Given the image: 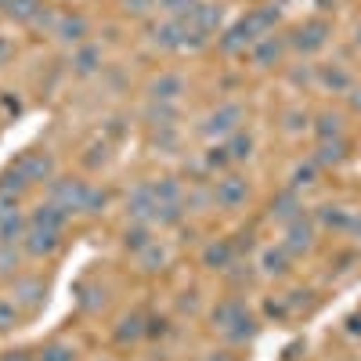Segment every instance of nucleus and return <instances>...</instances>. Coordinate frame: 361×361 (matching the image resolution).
Here are the masks:
<instances>
[{"mask_svg": "<svg viewBox=\"0 0 361 361\" xmlns=\"http://www.w3.org/2000/svg\"><path fill=\"white\" fill-rule=\"evenodd\" d=\"M275 22H279V8H275V4H264V8L250 11L246 18H238V22L228 29V33L221 37V51L235 54V51H246V47H253L260 37L275 33Z\"/></svg>", "mask_w": 361, "mask_h": 361, "instance_id": "obj_1", "label": "nucleus"}, {"mask_svg": "<svg viewBox=\"0 0 361 361\" xmlns=\"http://www.w3.org/2000/svg\"><path fill=\"white\" fill-rule=\"evenodd\" d=\"M209 318H214V325L221 329L228 340H235V343L253 336V314L246 311L243 300H221V304L209 311Z\"/></svg>", "mask_w": 361, "mask_h": 361, "instance_id": "obj_2", "label": "nucleus"}, {"mask_svg": "<svg viewBox=\"0 0 361 361\" xmlns=\"http://www.w3.org/2000/svg\"><path fill=\"white\" fill-rule=\"evenodd\" d=\"M243 123H246V109L238 105V102H224V105H217L214 112H209L206 119H202V127H199V134L202 137H209V141H217V137H231L235 130H243Z\"/></svg>", "mask_w": 361, "mask_h": 361, "instance_id": "obj_3", "label": "nucleus"}, {"mask_svg": "<svg viewBox=\"0 0 361 361\" xmlns=\"http://www.w3.org/2000/svg\"><path fill=\"white\" fill-rule=\"evenodd\" d=\"M87 192H90V185H87V180H80V177H54L51 185H47V199L54 206H62L69 217L73 214H83Z\"/></svg>", "mask_w": 361, "mask_h": 361, "instance_id": "obj_4", "label": "nucleus"}, {"mask_svg": "<svg viewBox=\"0 0 361 361\" xmlns=\"http://www.w3.org/2000/svg\"><path fill=\"white\" fill-rule=\"evenodd\" d=\"M58 246H62V231H54V228H44V224H33V221H29V228H25V235H22V253H25V257L44 260V257L58 253Z\"/></svg>", "mask_w": 361, "mask_h": 361, "instance_id": "obj_5", "label": "nucleus"}, {"mask_svg": "<svg viewBox=\"0 0 361 361\" xmlns=\"http://www.w3.org/2000/svg\"><path fill=\"white\" fill-rule=\"evenodd\" d=\"M11 300L22 307V311H40L47 304V282L40 275H18L11 279Z\"/></svg>", "mask_w": 361, "mask_h": 361, "instance_id": "obj_6", "label": "nucleus"}, {"mask_svg": "<svg viewBox=\"0 0 361 361\" xmlns=\"http://www.w3.org/2000/svg\"><path fill=\"white\" fill-rule=\"evenodd\" d=\"M156 188H152V180H145V185H137L134 192H127V221L130 224H152L156 217Z\"/></svg>", "mask_w": 361, "mask_h": 361, "instance_id": "obj_7", "label": "nucleus"}, {"mask_svg": "<svg viewBox=\"0 0 361 361\" xmlns=\"http://www.w3.org/2000/svg\"><path fill=\"white\" fill-rule=\"evenodd\" d=\"M15 163L29 177V185H51L54 180V156L47 152V148H29V152H22Z\"/></svg>", "mask_w": 361, "mask_h": 361, "instance_id": "obj_8", "label": "nucleus"}, {"mask_svg": "<svg viewBox=\"0 0 361 361\" xmlns=\"http://www.w3.org/2000/svg\"><path fill=\"white\" fill-rule=\"evenodd\" d=\"M250 199V180L238 177V173H224L221 180H214V202L224 206V209H238L246 206Z\"/></svg>", "mask_w": 361, "mask_h": 361, "instance_id": "obj_9", "label": "nucleus"}, {"mask_svg": "<svg viewBox=\"0 0 361 361\" xmlns=\"http://www.w3.org/2000/svg\"><path fill=\"white\" fill-rule=\"evenodd\" d=\"M87 18L80 15V11H58V18H54V29H51V37H58L62 44H73V47H80V44H87Z\"/></svg>", "mask_w": 361, "mask_h": 361, "instance_id": "obj_10", "label": "nucleus"}, {"mask_svg": "<svg viewBox=\"0 0 361 361\" xmlns=\"http://www.w3.org/2000/svg\"><path fill=\"white\" fill-rule=\"evenodd\" d=\"M185 37H188L185 18H163L159 25H152V44L159 51H185Z\"/></svg>", "mask_w": 361, "mask_h": 361, "instance_id": "obj_11", "label": "nucleus"}, {"mask_svg": "<svg viewBox=\"0 0 361 361\" xmlns=\"http://www.w3.org/2000/svg\"><path fill=\"white\" fill-rule=\"evenodd\" d=\"M329 22H322V18H311V22H304L293 33V47L296 51H304V54H311V51H322L325 47V40H329Z\"/></svg>", "mask_w": 361, "mask_h": 361, "instance_id": "obj_12", "label": "nucleus"}, {"mask_svg": "<svg viewBox=\"0 0 361 361\" xmlns=\"http://www.w3.org/2000/svg\"><path fill=\"white\" fill-rule=\"evenodd\" d=\"M188 29H195L199 37L209 40V33H217V25H221V4H209V0H199V4L185 15Z\"/></svg>", "mask_w": 361, "mask_h": 361, "instance_id": "obj_13", "label": "nucleus"}, {"mask_svg": "<svg viewBox=\"0 0 361 361\" xmlns=\"http://www.w3.org/2000/svg\"><path fill=\"white\" fill-rule=\"evenodd\" d=\"M185 94V76L180 73H159L148 83V102H177Z\"/></svg>", "mask_w": 361, "mask_h": 361, "instance_id": "obj_14", "label": "nucleus"}, {"mask_svg": "<svg viewBox=\"0 0 361 361\" xmlns=\"http://www.w3.org/2000/svg\"><path fill=\"white\" fill-rule=\"evenodd\" d=\"M282 51H286V40L275 37V33H267V37H260V40L250 47V58H253V66L267 69V66H275L279 58H282Z\"/></svg>", "mask_w": 361, "mask_h": 361, "instance_id": "obj_15", "label": "nucleus"}, {"mask_svg": "<svg viewBox=\"0 0 361 361\" xmlns=\"http://www.w3.org/2000/svg\"><path fill=\"white\" fill-rule=\"evenodd\" d=\"M69 69L76 76H94L102 69V47L98 44H80L73 51V58H69Z\"/></svg>", "mask_w": 361, "mask_h": 361, "instance_id": "obj_16", "label": "nucleus"}, {"mask_svg": "<svg viewBox=\"0 0 361 361\" xmlns=\"http://www.w3.org/2000/svg\"><path fill=\"white\" fill-rule=\"evenodd\" d=\"M289 253H307L314 246V228L304 221V217H296L286 224V243H282Z\"/></svg>", "mask_w": 361, "mask_h": 361, "instance_id": "obj_17", "label": "nucleus"}, {"mask_svg": "<svg viewBox=\"0 0 361 361\" xmlns=\"http://www.w3.org/2000/svg\"><path fill=\"white\" fill-rule=\"evenodd\" d=\"M231 264H235V246L228 238H217V243H209L202 250V267H209V271H228Z\"/></svg>", "mask_w": 361, "mask_h": 361, "instance_id": "obj_18", "label": "nucleus"}, {"mask_svg": "<svg viewBox=\"0 0 361 361\" xmlns=\"http://www.w3.org/2000/svg\"><path fill=\"white\" fill-rule=\"evenodd\" d=\"M29 221H33V224H44V228H54V231H66L69 214H66L62 206H54V202L47 199V202H37L33 209H29Z\"/></svg>", "mask_w": 361, "mask_h": 361, "instance_id": "obj_19", "label": "nucleus"}, {"mask_svg": "<svg viewBox=\"0 0 361 361\" xmlns=\"http://www.w3.org/2000/svg\"><path fill=\"white\" fill-rule=\"evenodd\" d=\"M177 116H180V112H177L173 102H148V109H145L148 127H159V130H173Z\"/></svg>", "mask_w": 361, "mask_h": 361, "instance_id": "obj_20", "label": "nucleus"}, {"mask_svg": "<svg viewBox=\"0 0 361 361\" xmlns=\"http://www.w3.org/2000/svg\"><path fill=\"white\" fill-rule=\"evenodd\" d=\"M141 336H148V325H145L141 314H123V318H119V329H116L119 343H137Z\"/></svg>", "mask_w": 361, "mask_h": 361, "instance_id": "obj_21", "label": "nucleus"}, {"mask_svg": "<svg viewBox=\"0 0 361 361\" xmlns=\"http://www.w3.org/2000/svg\"><path fill=\"white\" fill-rule=\"evenodd\" d=\"M343 156H347V141H343V137H325V141H318L314 163H318V166H329V163H343Z\"/></svg>", "mask_w": 361, "mask_h": 361, "instance_id": "obj_22", "label": "nucleus"}, {"mask_svg": "<svg viewBox=\"0 0 361 361\" xmlns=\"http://www.w3.org/2000/svg\"><path fill=\"white\" fill-rule=\"evenodd\" d=\"M22 243H0V279H18Z\"/></svg>", "mask_w": 361, "mask_h": 361, "instance_id": "obj_23", "label": "nucleus"}, {"mask_svg": "<svg viewBox=\"0 0 361 361\" xmlns=\"http://www.w3.org/2000/svg\"><path fill=\"white\" fill-rule=\"evenodd\" d=\"M134 257H137V267H141V271H163V267H166V260H170L166 246H159V243H148V246H145V250H137Z\"/></svg>", "mask_w": 361, "mask_h": 361, "instance_id": "obj_24", "label": "nucleus"}, {"mask_svg": "<svg viewBox=\"0 0 361 361\" xmlns=\"http://www.w3.org/2000/svg\"><path fill=\"white\" fill-rule=\"evenodd\" d=\"M47 4H40V0H11L8 4V18H15V22H25V25H33L37 18H40V11H44Z\"/></svg>", "mask_w": 361, "mask_h": 361, "instance_id": "obj_25", "label": "nucleus"}, {"mask_svg": "<svg viewBox=\"0 0 361 361\" xmlns=\"http://www.w3.org/2000/svg\"><path fill=\"white\" fill-rule=\"evenodd\" d=\"M271 217H279V221H296V217H304L300 214V199H296V192L289 188V192H282L275 202H271Z\"/></svg>", "mask_w": 361, "mask_h": 361, "instance_id": "obj_26", "label": "nucleus"}, {"mask_svg": "<svg viewBox=\"0 0 361 361\" xmlns=\"http://www.w3.org/2000/svg\"><path fill=\"white\" fill-rule=\"evenodd\" d=\"M289 250L286 246H271V250H264V257H260V267L267 271V275H286L289 271Z\"/></svg>", "mask_w": 361, "mask_h": 361, "instance_id": "obj_27", "label": "nucleus"}, {"mask_svg": "<svg viewBox=\"0 0 361 361\" xmlns=\"http://www.w3.org/2000/svg\"><path fill=\"white\" fill-rule=\"evenodd\" d=\"M0 188H4V192H11V195H18V199H22V195H25L29 188H33V185H29V177L22 173V166H18V163H11V166H8L4 173H0Z\"/></svg>", "mask_w": 361, "mask_h": 361, "instance_id": "obj_28", "label": "nucleus"}, {"mask_svg": "<svg viewBox=\"0 0 361 361\" xmlns=\"http://www.w3.org/2000/svg\"><path fill=\"white\" fill-rule=\"evenodd\" d=\"M224 148H228L231 163H243V159H250V156H253V137H250L246 130H235V134L224 141Z\"/></svg>", "mask_w": 361, "mask_h": 361, "instance_id": "obj_29", "label": "nucleus"}, {"mask_svg": "<svg viewBox=\"0 0 361 361\" xmlns=\"http://www.w3.org/2000/svg\"><path fill=\"white\" fill-rule=\"evenodd\" d=\"M18 325H22V307L15 304V300L0 296V336H4V333H15Z\"/></svg>", "mask_w": 361, "mask_h": 361, "instance_id": "obj_30", "label": "nucleus"}, {"mask_svg": "<svg viewBox=\"0 0 361 361\" xmlns=\"http://www.w3.org/2000/svg\"><path fill=\"white\" fill-rule=\"evenodd\" d=\"M152 188H156L159 202H185V192H180L177 177H159V180H152Z\"/></svg>", "mask_w": 361, "mask_h": 361, "instance_id": "obj_31", "label": "nucleus"}, {"mask_svg": "<svg viewBox=\"0 0 361 361\" xmlns=\"http://www.w3.org/2000/svg\"><path fill=\"white\" fill-rule=\"evenodd\" d=\"M25 228H29V217H22V214L8 217L4 224H0V243H22Z\"/></svg>", "mask_w": 361, "mask_h": 361, "instance_id": "obj_32", "label": "nucleus"}, {"mask_svg": "<svg viewBox=\"0 0 361 361\" xmlns=\"http://www.w3.org/2000/svg\"><path fill=\"white\" fill-rule=\"evenodd\" d=\"M148 243H156L152 231H148V224H130V228H127V235H123V246H127V250H134V253H137V250H145Z\"/></svg>", "mask_w": 361, "mask_h": 361, "instance_id": "obj_33", "label": "nucleus"}, {"mask_svg": "<svg viewBox=\"0 0 361 361\" xmlns=\"http://www.w3.org/2000/svg\"><path fill=\"white\" fill-rule=\"evenodd\" d=\"M37 361H76V347H73V343H62V340H54V343H47V347L40 350Z\"/></svg>", "mask_w": 361, "mask_h": 361, "instance_id": "obj_34", "label": "nucleus"}, {"mask_svg": "<svg viewBox=\"0 0 361 361\" xmlns=\"http://www.w3.org/2000/svg\"><path fill=\"white\" fill-rule=\"evenodd\" d=\"M199 0H156V8L166 15V18H185Z\"/></svg>", "mask_w": 361, "mask_h": 361, "instance_id": "obj_35", "label": "nucleus"}, {"mask_svg": "<svg viewBox=\"0 0 361 361\" xmlns=\"http://www.w3.org/2000/svg\"><path fill=\"white\" fill-rule=\"evenodd\" d=\"M318 137H322V141H325V137H343V119L333 116V112L318 116Z\"/></svg>", "mask_w": 361, "mask_h": 361, "instance_id": "obj_36", "label": "nucleus"}, {"mask_svg": "<svg viewBox=\"0 0 361 361\" xmlns=\"http://www.w3.org/2000/svg\"><path fill=\"white\" fill-rule=\"evenodd\" d=\"M314 177H318V163H314V159H311V163H300V166L293 170V192L314 185Z\"/></svg>", "mask_w": 361, "mask_h": 361, "instance_id": "obj_37", "label": "nucleus"}, {"mask_svg": "<svg viewBox=\"0 0 361 361\" xmlns=\"http://www.w3.org/2000/svg\"><path fill=\"white\" fill-rule=\"evenodd\" d=\"M109 206V192L105 188H94L90 185V192H87V206H83V214H90V217H98L102 209Z\"/></svg>", "mask_w": 361, "mask_h": 361, "instance_id": "obj_38", "label": "nucleus"}, {"mask_svg": "<svg viewBox=\"0 0 361 361\" xmlns=\"http://www.w3.org/2000/svg\"><path fill=\"white\" fill-rule=\"evenodd\" d=\"M119 8H123L130 18H145L156 11V0H119Z\"/></svg>", "mask_w": 361, "mask_h": 361, "instance_id": "obj_39", "label": "nucleus"}, {"mask_svg": "<svg viewBox=\"0 0 361 361\" xmlns=\"http://www.w3.org/2000/svg\"><path fill=\"white\" fill-rule=\"evenodd\" d=\"M80 293H83V296H80V304H83L87 311H98V307H105V289H98V286H83Z\"/></svg>", "mask_w": 361, "mask_h": 361, "instance_id": "obj_40", "label": "nucleus"}, {"mask_svg": "<svg viewBox=\"0 0 361 361\" xmlns=\"http://www.w3.org/2000/svg\"><path fill=\"white\" fill-rule=\"evenodd\" d=\"M15 214H22V209H18V195L0 188V224H4L8 217H15Z\"/></svg>", "mask_w": 361, "mask_h": 361, "instance_id": "obj_41", "label": "nucleus"}, {"mask_svg": "<svg viewBox=\"0 0 361 361\" xmlns=\"http://www.w3.org/2000/svg\"><path fill=\"white\" fill-rule=\"evenodd\" d=\"M322 80H325L329 87H336V90H343V87H350V76H347L343 69H325V73H322Z\"/></svg>", "mask_w": 361, "mask_h": 361, "instance_id": "obj_42", "label": "nucleus"}, {"mask_svg": "<svg viewBox=\"0 0 361 361\" xmlns=\"http://www.w3.org/2000/svg\"><path fill=\"white\" fill-rule=\"evenodd\" d=\"M11 54H15V40L0 33V69H4V66L11 62Z\"/></svg>", "mask_w": 361, "mask_h": 361, "instance_id": "obj_43", "label": "nucleus"}, {"mask_svg": "<svg viewBox=\"0 0 361 361\" xmlns=\"http://www.w3.org/2000/svg\"><path fill=\"white\" fill-rule=\"evenodd\" d=\"M0 361H33V354H29V350H4Z\"/></svg>", "mask_w": 361, "mask_h": 361, "instance_id": "obj_44", "label": "nucleus"}, {"mask_svg": "<svg viewBox=\"0 0 361 361\" xmlns=\"http://www.w3.org/2000/svg\"><path fill=\"white\" fill-rule=\"evenodd\" d=\"M350 105L361 112V87H354V90H350Z\"/></svg>", "mask_w": 361, "mask_h": 361, "instance_id": "obj_45", "label": "nucleus"}, {"mask_svg": "<svg viewBox=\"0 0 361 361\" xmlns=\"http://www.w3.org/2000/svg\"><path fill=\"white\" fill-rule=\"evenodd\" d=\"M202 361H231V357H228V354H224V350H214V354H206V357H202Z\"/></svg>", "mask_w": 361, "mask_h": 361, "instance_id": "obj_46", "label": "nucleus"}, {"mask_svg": "<svg viewBox=\"0 0 361 361\" xmlns=\"http://www.w3.org/2000/svg\"><path fill=\"white\" fill-rule=\"evenodd\" d=\"M350 333H361V318H357V314L350 318Z\"/></svg>", "mask_w": 361, "mask_h": 361, "instance_id": "obj_47", "label": "nucleus"}, {"mask_svg": "<svg viewBox=\"0 0 361 361\" xmlns=\"http://www.w3.org/2000/svg\"><path fill=\"white\" fill-rule=\"evenodd\" d=\"M354 44L361 47V22H357V29H354Z\"/></svg>", "mask_w": 361, "mask_h": 361, "instance_id": "obj_48", "label": "nucleus"}, {"mask_svg": "<svg viewBox=\"0 0 361 361\" xmlns=\"http://www.w3.org/2000/svg\"><path fill=\"white\" fill-rule=\"evenodd\" d=\"M8 4H11V0H0V11H8Z\"/></svg>", "mask_w": 361, "mask_h": 361, "instance_id": "obj_49", "label": "nucleus"}]
</instances>
